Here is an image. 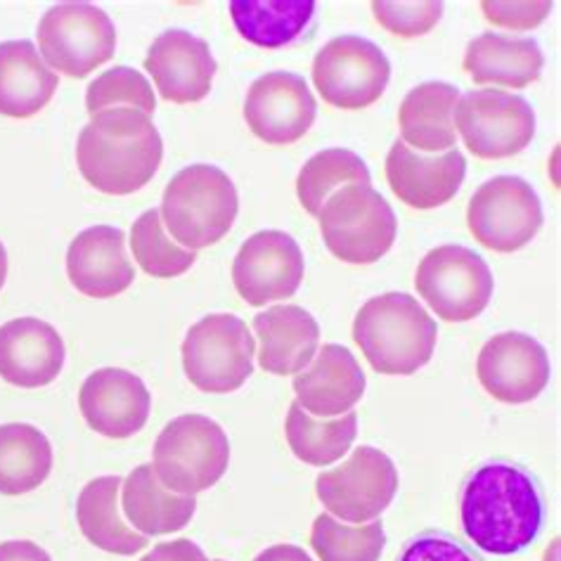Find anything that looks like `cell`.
I'll return each mask as SVG.
<instances>
[{
  "instance_id": "1",
  "label": "cell",
  "mask_w": 561,
  "mask_h": 561,
  "mask_svg": "<svg viewBox=\"0 0 561 561\" xmlns=\"http://www.w3.org/2000/svg\"><path fill=\"white\" fill-rule=\"evenodd\" d=\"M467 538L479 550L510 557L540 534L545 505L536 479L512 462H489L471 471L460 500Z\"/></svg>"
},
{
  "instance_id": "2",
  "label": "cell",
  "mask_w": 561,
  "mask_h": 561,
  "mask_svg": "<svg viewBox=\"0 0 561 561\" xmlns=\"http://www.w3.org/2000/svg\"><path fill=\"white\" fill-rule=\"evenodd\" d=\"M164 159L152 116L138 110H107L83 126L77 142L79 171L105 195H133L154 179Z\"/></svg>"
},
{
  "instance_id": "3",
  "label": "cell",
  "mask_w": 561,
  "mask_h": 561,
  "mask_svg": "<svg viewBox=\"0 0 561 561\" xmlns=\"http://www.w3.org/2000/svg\"><path fill=\"white\" fill-rule=\"evenodd\" d=\"M353 339L379 375H415L432 360L438 328L410 294L389 291L367 301L353 320Z\"/></svg>"
},
{
  "instance_id": "4",
  "label": "cell",
  "mask_w": 561,
  "mask_h": 561,
  "mask_svg": "<svg viewBox=\"0 0 561 561\" xmlns=\"http://www.w3.org/2000/svg\"><path fill=\"white\" fill-rule=\"evenodd\" d=\"M161 220L183 249L197 251L220 242L240 211L238 187L226 171L211 164H192L164 190Z\"/></svg>"
},
{
  "instance_id": "5",
  "label": "cell",
  "mask_w": 561,
  "mask_h": 561,
  "mask_svg": "<svg viewBox=\"0 0 561 561\" xmlns=\"http://www.w3.org/2000/svg\"><path fill=\"white\" fill-rule=\"evenodd\" d=\"M228 465L230 440L224 426L197 412L171 420L154 443L152 469L171 493L197 497L224 479Z\"/></svg>"
},
{
  "instance_id": "6",
  "label": "cell",
  "mask_w": 561,
  "mask_h": 561,
  "mask_svg": "<svg viewBox=\"0 0 561 561\" xmlns=\"http://www.w3.org/2000/svg\"><path fill=\"white\" fill-rule=\"evenodd\" d=\"M320 232L336 259L353 265L377 263L396 242L391 204L367 185H344L322 204Z\"/></svg>"
},
{
  "instance_id": "7",
  "label": "cell",
  "mask_w": 561,
  "mask_h": 561,
  "mask_svg": "<svg viewBox=\"0 0 561 561\" xmlns=\"http://www.w3.org/2000/svg\"><path fill=\"white\" fill-rule=\"evenodd\" d=\"M181 353L192 387L204 393H232L254 373L256 342L244 320L214 313L192 324Z\"/></svg>"
},
{
  "instance_id": "8",
  "label": "cell",
  "mask_w": 561,
  "mask_h": 561,
  "mask_svg": "<svg viewBox=\"0 0 561 561\" xmlns=\"http://www.w3.org/2000/svg\"><path fill=\"white\" fill-rule=\"evenodd\" d=\"M420 297L446 322L479 318L493 297V273L477 251L443 244L426 254L415 275Z\"/></svg>"
},
{
  "instance_id": "9",
  "label": "cell",
  "mask_w": 561,
  "mask_h": 561,
  "mask_svg": "<svg viewBox=\"0 0 561 561\" xmlns=\"http://www.w3.org/2000/svg\"><path fill=\"white\" fill-rule=\"evenodd\" d=\"M41 57L71 79H85L110 62L116 50V28L105 10L91 3H60L38 24Z\"/></svg>"
},
{
  "instance_id": "10",
  "label": "cell",
  "mask_w": 561,
  "mask_h": 561,
  "mask_svg": "<svg viewBox=\"0 0 561 561\" xmlns=\"http://www.w3.org/2000/svg\"><path fill=\"white\" fill-rule=\"evenodd\" d=\"M455 130L479 159H510L522 154L536 136V112L522 95L500 88H481L460 98Z\"/></svg>"
},
{
  "instance_id": "11",
  "label": "cell",
  "mask_w": 561,
  "mask_h": 561,
  "mask_svg": "<svg viewBox=\"0 0 561 561\" xmlns=\"http://www.w3.org/2000/svg\"><path fill=\"white\" fill-rule=\"evenodd\" d=\"M467 226L474 240L497 254L524 249L542 228V204L519 175L485 181L467 206Z\"/></svg>"
},
{
  "instance_id": "12",
  "label": "cell",
  "mask_w": 561,
  "mask_h": 561,
  "mask_svg": "<svg viewBox=\"0 0 561 561\" xmlns=\"http://www.w3.org/2000/svg\"><path fill=\"white\" fill-rule=\"evenodd\" d=\"M318 500L348 524H370L398 493V469L387 453L373 446L353 450L348 460L316 479Z\"/></svg>"
},
{
  "instance_id": "13",
  "label": "cell",
  "mask_w": 561,
  "mask_h": 561,
  "mask_svg": "<svg viewBox=\"0 0 561 561\" xmlns=\"http://www.w3.org/2000/svg\"><path fill=\"white\" fill-rule=\"evenodd\" d=\"M311 71L324 102L339 110H365L387 91L391 62L373 41L336 36L316 55Z\"/></svg>"
},
{
  "instance_id": "14",
  "label": "cell",
  "mask_w": 561,
  "mask_h": 561,
  "mask_svg": "<svg viewBox=\"0 0 561 561\" xmlns=\"http://www.w3.org/2000/svg\"><path fill=\"white\" fill-rule=\"evenodd\" d=\"M306 273L304 251L283 230H261L240 247L232 261V283L249 306L283 301L297 294Z\"/></svg>"
},
{
  "instance_id": "15",
  "label": "cell",
  "mask_w": 561,
  "mask_h": 561,
  "mask_svg": "<svg viewBox=\"0 0 561 561\" xmlns=\"http://www.w3.org/2000/svg\"><path fill=\"white\" fill-rule=\"evenodd\" d=\"M477 375L481 387L495 401L507 405H524L548 389L550 356L540 342L522 332H502L483 344Z\"/></svg>"
},
{
  "instance_id": "16",
  "label": "cell",
  "mask_w": 561,
  "mask_h": 561,
  "mask_svg": "<svg viewBox=\"0 0 561 561\" xmlns=\"http://www.w3.org/2000/svg\"><path fill=\"white\" fill-rule=\"evenodd\" d=\"M318 102L304 77L291 71H271L251 83L244 119L249 130L268 145H291L311 130Z\"/></svg>"
},
{
  "instance_id": "17",
  "label": "cell",
  "mask_w": 561,
  "mask_h": 561,
  "mask_svg": "<svg viewBox=\"0 0 561 561\" xmlns=\"http://www.w3.org/2000/svg\"><path fill=\"white\" fill-rule=\"evenodd\" d=\"M79 408L93 432L107 438H130L150 420L152 393L138 375L122 367H102L83 381Z\"/></svg>"
},
{
  "instance_id": "18",
  "label": "cell",
  "mask_w": 561,
  "mask_h": 561,
  "mask_svg": "<svg viewBox=\"0 0 561 561\" xmlns=\"http://www.w3.org/2000/svg\"><path fill=\"white\" fill-rule=\"evenodd\" d=\"M145 69L152 73L161 98L175 105H190L209 95L218 65L209 43L183 28H171L152 41Z\"/></svg>"
},
{
  "instance_id": "19",
  "label": "cell",
  "mask_w": 561,
  "mask_h": 561,
  "mask_svg": "<svg viewBox=\"0 0 561 561\" xmlns=\"http://www.w3.org/2000/svg\"><path fill=\"white\" fill-rule=\"evenodd\" d=\"M383 171H387V181L398 199L412 209L430 211L448 204L460 192L467 159L457 147L446 154L426 157L398 140L389 150Z\"/></svg>"
},
{
  "instance_id": "20",
  "label": "cell",
  "mask_w": 561,
  "mask_h": 561,
  "mask_svg": "<svg viewBox=\"0 0 561 561\" xmlns=\"http://www.w3.org/2000/svg\"><path fill=\"white\" fill-rule=\"evenodd\" d=\"M65 342L50 322L18 318L0 328V377L12 387L41 389L60 377Z\"/></svg>"
},
{
  "instance_id": "21",
  "label": "cell",
  "mask_w": 561,
  "mask_h": 561,
  "mask_svg": "<svg viewBox=\"0 0 561 561\" xmlns=\"http://www.w3.org/2000/svg\"><path fill=\"white\" fill-rule=\"evenodd\" d=\"M67 275L83 297H119L136 279V268L126 256V234L112 226L79 232L67 249Z\"/></svg>"
},
{
  "instance_id": "22",
  "label": "cell",
  "mask_w": 561,
  "mask_h": 561,
  "mask_svg": "<svg viewBox=\"0 0 561 561\" xmlns=\"http://www.w3.org/2000/svg\"><path fill=\"white\" fill-rule=\"evenodd\" d=\"M297 403L313 417H342L353 410L367 387L356 356L339 344H324L316 363L294 377Z\"/></svg>"
},
{
  "instance_id": "23",
  "label": "cell",
  "mask_w": 561,
  "mask_h": 561,
  "mask_svg": "<svg viewBox=\"0 0 561 561\" xmlns=\"http://www.w3.org/2000/svg\"><path fill=\"white\" fill-rule=\"evenodd\" d=\"M265 373L287 377L311 365L320 346V324L301 306H273L254 318Z\"/></svg>"
},
{
  "instance_id": "24",
  "label": "cell",
  "mask_w": 561,
  "mask_h": 561,
  "mask_svg": "<svg viewBox=\"0 0 561 561\" xmlns=\"http://www.w3.org/2000/svg\"><path fill=\"white\" fill-rule=\"evenodd\" d=\"M462 67L479 85L526 88L540 79L545 57L534 38L485 32L467 46Z\"/></svg>"
},
{
  "instance_id": "25",
  "label": "cell",
  "mask_w": 561,
  "mask_h": 561,
  "mask_svg": "<svg viewBox=\"0 0 561 561\" xmlns=\"http://www.w3.org/2000/svg\"><path fill=\"white\" fill-rule=\"evenodd\" d=\"M60 79L28 41L0 43V114L32 119L53 100Z\"/></svg>"
},
{
  "instance_id": "26",
  "label": "cell",
  "mask_w": 561,
  "mask_h": 561,
  "mask_svg": "<svg viewBox=\"0 0 561 561\" xmlns=\"http://www.w3.org/2000/svg\"><path fill=\"white\" fill-rule=\"evenodd\" d=\"M460 102V88L443 81L420 83L405 95L398 126L403 142L417 152H448L457 142L455 107Z\"/></svg>"
},
{
  "instance_id": "27",
  "label": "cell",
  "mask_w": 561,
  "mask_h": 561,
  "mask_svg": "<svg viewBox=\"0 0 561 561\" xmlns=\"http://www.w3.org/2000/svg\"><path fill=\"white\" fill-rule=\"evenodd\" d=\"M122 510L133 530L142 536H169L190 524L197 497L171 493L159 483L152 465H140L122 483Z\"/></svg>"
},
{
  "instance_id": "28",
  "label": "cell",
  "mask_w": 561,
  "mask_h": 561,
  "mask_svg": "<svg viewBox=\"0 0 561 561\" xmlns=\"http://www.w3.org/2000/svg\"><path fill=\"white\" fill-rule=\"evenodd\" d=\"M122 477H98L83 485L77 502V519L81 534L95 548L110 554L133 557L142 552L147 545V536L136 534L122 514Z\"/></svg>"
},
{
  "instance_id": "29",
  "label": "cell",
  "mask_w": 561,
  "mask_h": 561,
  "mask_svg": "<svg viewBox=\"0 0 561 561\" xmlns=\"http://www.w3.org/2000/svg\"><path fill=\"white\" fill-rule=\"evenodd\" d=\"M53 471V446L34 424H0V495H26Z\"/></svg>"
},
{
  "instance_id": "30",
  "label": "cell",
  "mask_w": 561,
  "mask_h": 561,
  "mask_svg": "<svg viewBox=\"0 0 561 561\" xmlns=\"http://www.w3.org/2000/svg\"><path fill=\"white\" fill-rule=\"evenodd\" d=\"M311 0H232L230 18L242 38L259 48H283L297 38L313 20Z\"/></svg>"
},
{
  "instance_id": "31",
  "label": "cell",
  "mask_w": 561,
  "mask_h": 561,
  "mask_svg": "<svg viewBox=\"0 0 561 561\" xmlns=\"http://www.w3.org/2000/svg\"><path fill=\"white\" fill-rule=\"evenodd\" d=\"M285 434L291 453L311 467H328L351 450L358 436V415L346 412L336 420H318L294 401L287 412Z\"/></svg>"
},
{
  "instance_id": "32",
  "label": "cell",
  "mask_w": 561,
  "mask_h": 561,
  "mask_svg": "<svg viewBox=\"0 0 561 561\" xmlns=\"http://www.w3.org/2000/svg\"><path fill=\"white\" fill-rule=\"evenodd\" d=\"M370 183V169L365 161L351 150H324L311 157L299 171L297 195L306 214L318 216L322 204L328 202L336 190L344 185H367Z\"/></svg>"
},
{
  "instance_id": "33",
  "label": "cell",
  "mask_w": 561,
  "mask_h": 561,
  "mask_svg": "<svg viewBox=\"0 0 561 561\" xmlns=\"http://www.w3.org/2000/svg\"><path fill=\"white\" fill-rule=\"evenodd\" d=\"M311 545L320 561H379L387 534L381 522L348 526L332 514H320L313 522Z\"/></svg>"
},
{
  "instance_id": "34",
  "label": "cell",
  "mask_w": 561,
  "mask_h": 561,
  "mask_svg": "<svg viewBox=\"0 0 561 561\" xmlns=\"http://www.w3.org/2000/svg\"><path fill=\"white\" fill-rule=\"evenodd\" d=\"M130 249L133 259L140 263V268L152 277H179L187 273L197 261V251L183 249L173 244L164 232V220L159 209L145 211L130 230Z\"/></svg>"
},
{
  "instance_id": "35",
  "label": "cell",
  "mask_w": 561,
  "mask_h": 561,
  "mask_svg": "<svg viewBox=\"0 0 561 561\" xmlns=\"http://www.w3.org/2000/svg\"><path fill=\"white\" fill-rule=\"evenodd\" d=\"M85 110L91 116L107 110H138L152 116L157 110V98L150 81L138 69L114 67L88 85Z\"/></svg>"
},
{
  "instance_id": "36",
  "label": "cell",
  "mask_w": 561,
  "mask_h": 561,
  "mask_svg": "<svg viewBox=\"0 0 561 561\" xmlns=\"http://www.w3.org/2000/svg\"><path fill=\"white\" fill-rule=\"evenodd\" d=\"M375 20L401 38H417L430 34L443 18V3L436 0H420V3H389L377 0L373 3Z\"/></svg>"
},
{
  "instance_id": "37",
  "label": "cell",
  "mask_w": 561,
  "mask_h": 561,
  "mask_svg": "<svg viewBox=\"0 0 561 561\" xmlns=\"http://www.w3.org/2000/svg\"><path fill=\"white\" fill-rule=\"evenodd\" d=\"M483 18L493 26L510 28V32H530L540 26L552 12V3L540 0V3H500V0H483L481 3Z\"/></svg>"
},
{
  "instance_id": "38",
  "label": "cell",
  "mask_w": 561,
  "mask_h": 561,
  "mask_svg": "<svg viewBox=\"0 0 561 561\" xmlns=\"http://www.w3.org/2000/svg\"><path fill=\"white\" fill-rule=\"evenodd\" d=\"M398 561H481L460 542L443 534H424L408 542Z\"/></svg>"
},
{
  "instance_id": "39",
  "label": "cell",
  "mask_w": 561,
  "mask_h": 561,
  "mask_svg": "<svg viewBox=\"0 0 561 561\" xmlns=\"http://www.w3.org/2000/svg\"><path fill=\"white\" fill-rule=\"evenodd\" d=\"M140 561H209L197 542L187 538L159 542Z\"/></svg>"
},
{
  "instance_id": "40",
  "label": "cell",
  "mask_w": 561,
  "mask_h": 561,
  "mask_svg": "<svg viewBox=\"0 0 561 561\" xmlns=\"http://www.w3.org/2000/svg\"><path fill=\"white\" fill-rule=\"evenodd\" d=\"M0 561H53L50 554L32 540L0 542Z\"/></svg>"
},
{
  "instance_id": "41",
  "label": "cell",
  "mask_w": 561,
  "mask_h": 561,
  "mask_svg": "<svg viewBox=\"0 0 561 561\" xmlns=\"http://www.w3.org/2000/svg\"><path fill=\"white\" fill-rule=\"evenodd\" d=\"M254 561H313L311 554L304 552L297 545H273V548H265L261 554H256Z\"/></svg>"
},
{
  "instance_id": "42",
  "label": "cell",
  "mask_w": 561,
  "mask_h": 561,
  "mask_svg": "<svg viewBox=\"0 0 561 561\" xmlns=\"http://www.w3.org/2000/svg\"><path fill=\"white\" fill-rule=\"evenodd\" d=\"M5 277H8V254H5L3 242H0V289L5 285Z\"/></svg>"
},
{
  "instance_id": "43",
  "label": "cell",
  "mask_w": 561,
  "mask_h": 561,
  "mask_svg": "<svg viewBox=\"0 0 561 561\" xmlns=\"http://www.w3.org/2000/svg\"><path fill=\"white\" fill-rule=\"evenodd\" d=\"M214 561H224V559H214Z\"/></svg>"
}]
</instances>
